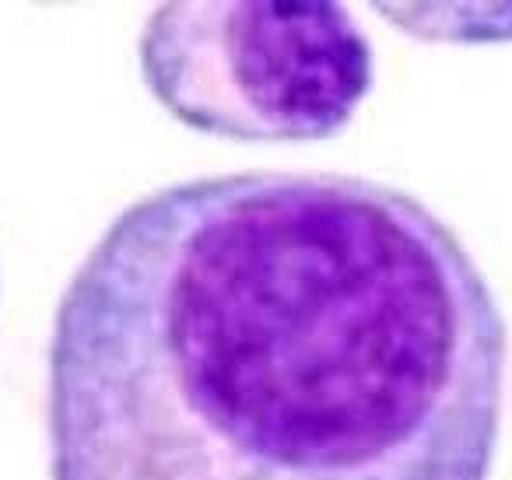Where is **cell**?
Wrapping results in <instances>:
<instances>
[{
    "label": "cell",
    "mask_w": 512,
    "mask_h": 480,
    "mask_svg": "<svg viewBox=\"0 0 512 480\" xmlns=\"http://www.w3.org/2000/svg\"><path fill=\"white\" fill-rule=\"evenodd\" d=\"M505 319L418 197L228 172L134 200L57 305L53 480H488Z\"/></svg>",
    "instance_id": "obj_1"
},
{
    "label": "cell",
    "mask_w": 512,
    "mask_h": 480,
    "mask_svg": "<svg viewBox=\"0 0 512 480\" xmlns=\"http://www.w3.org/2000/svg\"><path fill=\"white\" fill-rule=\"evenodd\" d=\"M141 74L169 116L249 144L330 141L372 92V43L330 0H172L141 32Z\"/></svg>",
    "instance_id": "obj_2"
}]
</instances>
